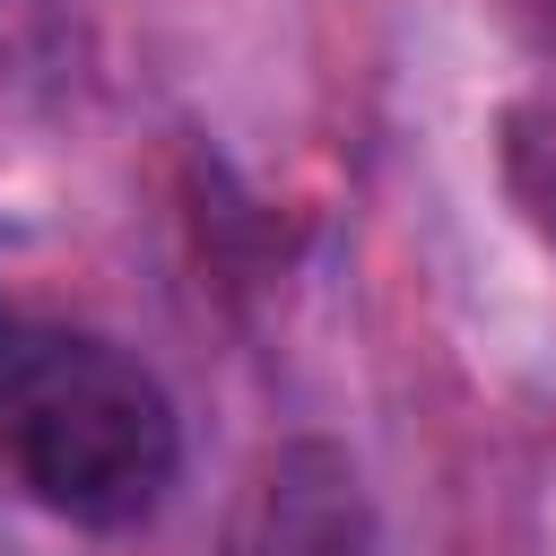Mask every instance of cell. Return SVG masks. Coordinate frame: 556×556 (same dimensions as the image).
<instances>
[{"label": "cell", "instance_id": "obj_3", "mask_svg": "<svg viewBox=\"0 0 556 556\" xmlns=\"http://www.w3.org/2000/svg\"><path fill=\"white\" fill-rule=\"evenodd\" d=\"M504 174H513V191L530 200V217L556 243V104H530V113L504 122Z\"/></svg>", "mask_w": 556, "mask_h": 556}, {"label": "cell", "instance_id": "obj_2", "mask_svg": "<svg viewBox=\"0 0 556 556\" xmlns=\"http://www.w3.org/2000/svg\"><path fill=\"white\" fill-rule=\"evenodd\" d=\"M365 547H374V513L356 460L321 434L287 443L261 495V556H365Z\"/></svg>", "mask_w": 556, "mask_h": 556}, {"label": "cell", "instance_id": "obj_1", "mask_svg": "<svg viewBox=\"0 0 556 556\" xmlns=\"http://www.w3.org/2000/svg\"><path fill=\"white\" fill-rule=\"evenodd\" d=\"M0 460L43 513L78 530H130L165 504L182 426L165 382L113 339L0 321Z\"/></svg>", "mask_w": 556, "mask_h": 556}]
</instances>
